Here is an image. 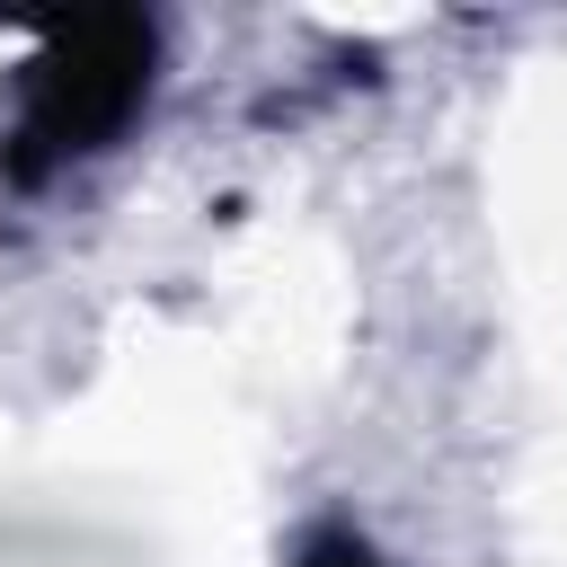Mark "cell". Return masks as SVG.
<instances>
[{
    "label": "cell",
    "mask_w": 567,
    "mask_h": 567,
    "mask_svg": "<svg viewBox=\"0 0 567 567\" xmlns=\"http://www.w3.org/2000/svg\"><path fill=\"white\" fill-rule=\"evenodd\" d=\"M151 62H159V35L142 9H89V18L53 27L18 71L0 168L18 186H44L62 159L106 151L133 124V106L151 97Z\"/></svg>",
    "instance_id": "1"
},
{
    "label": "cell",
    "mask_w": 567,
    "mask_h": 567,
    "mask_svg": "<svg viewBox=\"0 0 567 567\" xmlns=\"http://www.w3.org/2000/svg\"><path fill=\"white\" fill-rule=\"evenodd\" d=\"M292 567H390V558H381L372 540H354V532H319V540H310Z\"/></svg>",
    "instance_id": "2"
}]
</instances>
